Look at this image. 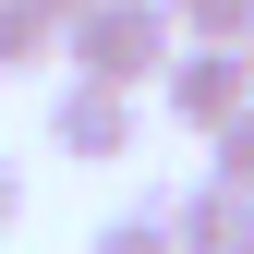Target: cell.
Listing matches in <instances>:
<instances>
[{"label":"cell","instance_id":"11","mask_svg":"<svg viewBox=\"0 0 254 254\" xmlns=\"http://www.w3.org/2000/svg\"><path fill=\"white\" fill-rule=\"evenodd\" d=\"M242 61H254V49H242Z\"/></svg>","mask_w":254,"mask_h":254},{"label":"cell","instance_id":"5","mask_svg":"<svg viewBox=\"0 0 254 254\" xmlns=\"http://www.w3.org/2000/svg\"><path fill=\"white\" fill-rule=\"evenodd\" d=\"M182 49H254V0H170Z\"/></svg>","mask_w":254,"mask_h":254},{"label":"cell","instance_id":"4","mask_svg":"<svg viewBox=\"0 0 254 254\" xmlns=\"http://www.w3.org/2000/svg\"><path fill=\"white\" fill-rule=\"evenodd\" d=\"M182 254H254V194H230V182H194V194L170 206Z\"/></svg>","mask_w":254,"mask_h":254},{"label":"cell","instance_id":"8","mask_svg":"<svg viewBox=\"0 0 254 254\" xmlns=\"http://www.w3.org/2000/svg\"><path fill=\"white\" fill-rule=\"evenodd\" d=\"M206 182H230V194H254V109L230 121V133H218V170H206Z\"/></svg>","mask_w":254,"mask_h":254},{"label":"cell","instance_id":"3","mask_svg":"<svg viewBox=\"0 0 254 254\" xmlns=\"http://www.w3.org/2000/svg\"><path fill=\"white\" fill-rule=\"evenodd\" d=\"M133 97H109V85H61L49 97V145L61 157H85V170H109V157H133Z\"/></svg>","mask_w":254,"mask_h":254},{"label":"cell","instance_id":"10","mask_svg":"<svg viewBox=\"0 0 254 254\" xmlns=\"http://www.w3.org/2000/svg\"><path fill=\"white\" fill-rule=\"evenodd\" d=\"M12 206H24V194H12V157H0V230H12Z\"/></svg>","mask_w":254,"mask_h":254},{"label":"cell","instance_id":"9","mask_svg":"<svg viewBox=\"0 0 254 254\" xmlns=\"http://www.w3.org/2000/svg\"><path fill=\"white\" fill-rule=\"evenodd\" d=\"M37 12H49V24H61V37H73V24H85V12H97V0H37Z\"/></svg>","mask_w":254,"mask_h":254},{"label":"cell","instance_id":"2","mask_svg":"<svg viewBox=\"0 0 254 254\" xmlns=\"http://www.w3.org/2000/svg\"><path fill=\"white\" fill-rule=\"evenodd\" d=\"M157 97H170V121H194V133L218 145V133H230V121L254 109V61H242V49H182Z\"/></svg>","mask_w":254,"mask_h":254},{"label":"cell","instance_id":"1","mask_svg":"<svg viewBox=\"0 0 254 254\" xmlns=\"http://www.w3.org/2000/svg\"><path fill=\"white\" fill-rule=\"evenodd\" d=\"M61 61H73V85H109V97H133V85H170L182 24H170V0H97L73 37H61Z\"/></svg>","mask_w":254,"mask_h":254},{"label":"cell","instance_id":"6","mask_svg":"<svg viewBox=\"0 0 254 254\" xmlns=\"http://www.w3.org/2000/svg\"><path fill=\"white\" fill-rule=\"evenodd\" d=\"M49 49H61V24L37 12V0H0V73H37Z\"/></svg>","mask_w":254,"mask_h":254},{"label":"cell","instance_id":"7","mask_svg":"<svg viewBox=\"0 0 254 254\" xmlns=\"http://www.w3.org/2000/svg\"><path fill=\"white\" fill-rule=\"evenodd\" d=\"M85 254H182V230H170V206H121Z\"/></svg>","mask_w":254,"mask_h":254}]
</instances>
